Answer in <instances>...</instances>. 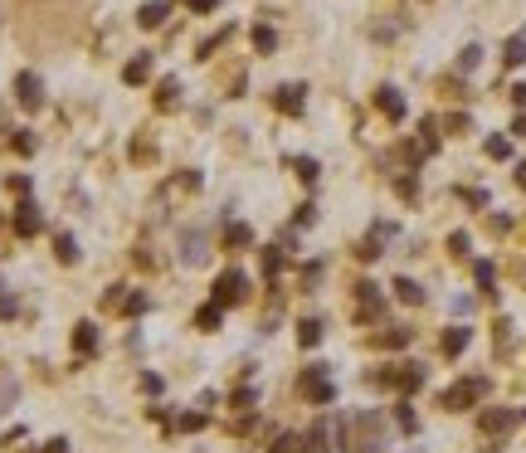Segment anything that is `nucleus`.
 <instances>
[{"mask_svg": "<svg viewBox=\"0 0 526 453\" xmlns=\"http://www.w3.org/2000/svg\"><path fill=\"white\" fill-rule=\"evenodd\" d=\"M15 98L34 112V107H44V83H39V74H20L15 78Z\"/></svg>", "mask_w": 526, "mask_h": 453, "instance_id": "1", "label": "nucleus"}, {"mask_svg": "<svg viewBox=\"0 0 526 453\" xmlns=\"http://www.w3.org/2000/svg\"><path fill=\"white\" fill-rule=\"evenodd\" d=\"M166 15H171L166 0H151V5H141V10H137V25H141V30H161V25H166Z\"/></svg>", "mask_w": 526, "mask_h": 453, "instance_id": "2", "label": "nucleus"}, {"mask_svg": "<svg viewBox=\"0 0 526 453\" xmlns=\"http://www.w3.org/2000/svg\"><path fill=\"white\" fill-rule=\"evenodd\" d=\"M273 107H278V112H288V118H297V112H302V88H297V83L278 88V93H273Z\"/></svg>", "mask_w": 526, "mask_h": 453, "instance_id": "3", "label": "nucleus"}, {"mask_svg": "<svg viewBox=\"0 0 526 453\" xmlns=\"http://www.w3.org/2000/svg\"><path fill=\"white\" fill-rule=\"evenodd\" d=\"M215 298H220V302H239V298H244V278H239V273H225V278L215 283Z\"/></svg>", "mask_w": 526, "mask_h": 453, "instance_id": "4", "label": "nucleus"}, {"mask_svg": "<svg viewBox=\"0 0 526 453\" xmlns=\"http://www.w3.org/2000/svg\"><path fill=\"white\" fill-rule=\"evenodd\" d=\"M176 102H181V83H176V78H161V83H156V107L171 112Z\"/></svg>", "mask_w": 526, "mask_h": 453, "instance_id": "5", "label": "nucleus"}, {"mask_svg": "<svg viewBox=\"0 0 526 453\" xmlns=\"http://www.w3.org/2000/svg\"><path fill=\"white\" fill-rule=\"evenodd\" d=\"M146 74H151V54H137V59L122 69V83H132V88H137V83H146Z\"/></svg>", "mask_w": 526, "mask_h": 453, "instance_id": "6", "label": "nucleus"}, {"mask_svg": "<svg viewBox=\"0 0 526 453\" xmlns=\"http://www.w3.org/2000/svg\"><path fill=\"white\" fill-rule=\"evenodd\" d=\"M229 39H234V25H225V30H215V34H209V39L200 44V59H215V54H220V49H225Z\"/></svg>", "mask_w": 526, "mask_h": 453, "instance_id": "7", "label": "nucleus"}, {"mask_svg": "<svg viewBox=\"0 0 526 453\" xmlns=\"http://www.w3.org/2000/svg\"><path fill=\"white\" fill-rule=\"evenodd\" d=\"M39 224H44V219H39V210H34V205H20L15 230H20V234H39Z\"/></svg>", "mask_w": 526, "mask_h": 453, "instance_id": "8", "label": "nucleus"}, {"mask_svg": "<svg viewBox=\"0 0 526 453\" xmlns=\"http://www.w3.org/2000/svg\"><path fill=\"white\" fill-rule=\"evenodd\" d=\"M253 49H258V54H273V49H278V34H273L268 25H258V30H253Z\"/></svg>", "mask_w": 526, "mask_h": 453, "instance_id": "9", "label": "nucleus"}, {"mask_svg": "<svg viewBox=\"0 0 526 453\" xmlns=\"http://www.w3.org/2000/svg\"><path fill=\"white\" fill-rule=\"evenodd\" d=\"M380 107H385V118H404V102L395 88H380Z\"/></svg>", "mask_w": 526, "mask_h": 453, "instance_id": "10", "label": "nucleus"}, {"mask_svg": "<svg viewBox=\"0 0 526 453\" xmlns=\"http://www.w3.org/2000/svg\"><path fill=\"white\" fill-rule=\"evenodd\" d=\"M502 59H507V64H521V59H526V39H521V34H516V39H507Z\"/></svg>", "mask_w": 526, "mask_h": 453, "instance_id": "11", "label": "nucleus"}, {"mask_svg": "<svg viewBox=\"0 0 526 453\" xmlns=\"http://www.w3.org/2000/svg\"><path fill=\"white\" fill-rule=\"evenodd\" d=\"M151 156H156L151 137H137V142H132V161H151Z\"/></svg>", "mask_w": 526, "mask_h": 453, "instance_id": "12", "label": "nucleus"}, {"mask_svg": "<svg viewBox=\"0 0 526 453\" xmlns=\"http://www.w3.org/2000/svg\"><path fill=\"white\" fill-rule=\"evenodd\" d=\"M478 59H483V49H478V44H468V49L458 54V69H478Z\"/></svg>", "mask_w": 526, "mask_h": 453, "instance_id": "13", "label": "nucleus"}, {"mask_svg": "<svg viewBox=\"0 0 526 453\" xmlns=\"http://www.w3.org/2000/svg\"><path fill=\"white\" fill-rule=\"evenodd\" d=\"M225 239H229L234 249H244V244H249V230H244V224H229V230H225Z\"/></svg>", "mask_w": 526, "mask_h": 453, "instance_id": "14", "label": "nucleus"}, {"mask_svg": "<svg viewBox=\"0 0 526 453\" xmlns=\"http://www.w3.org/2000/svg\"><path fill=\"white\" fill-rule=\"evenodd\" d=\"M54 249H59V258H64V263H73V258H78V249H73V239H69V234H59V244H54Z\"/></svg>", "mask_w": 526, "mask_h": 453, "instance_id": "15", "label": "nucleus"}, {"mask_svg": "<svg viewBox=\"0 0 526 453\" xmlns=\"http://www.w3.org/2000/svg\"><path fill=\"white\" fill-rule=\"evenodd\" d=\"M297 336H302V346H312V342L322 336V327H317V322H302V331H297Z\"/></svg>", "mask_w": 526, "mask_h": 453, "instance_id": "16", "label": "nucleus"}, {"mask_svg": "<svg viewBox=\"0 0 526 453\" xmlns=\"http://www.w3.org/2000/svg\"><path fill=\"white\" fill-rule=\"evenodd\" d=\"M195 322H200V327H205V331H215V322H220V307H205V312H200V317H195Z\"/></svg>", "mask_w": 526, "mask_h": 453, "instance_id": "17", "label": "nucleus"}, {"mask_svg": "<svg viewBox=\"0 0 526 453\" xmlns=\"http://www.w3.org/2000/svg\"><path fill=\"white\" fill-rule=\"evenodd\" d=\"M73 342H78V351H93V342H98V336H93V327H78V336H73Z\"/></svg>", "mask_w": 526, "mask_h": 453, "instance_id": "18", "label": "nucleus"}, {"mask_svg": "<svg viewBox=\"0 0 526 453\" xmlns=\"http://www.w3.org/2000/svg\"><path fill=\"white\" fill-rule=\"evenodd\" d=\"M185 5H190L195 15H209V10H215V5H220V0H185Z\"/></svg>", "mask_w": 526, "mask_h": 453, "instance_id": "19", "label": "nucleus"}, {"mask_svg": "<svg viewBox=\"0 0 526 453\" xmlns=\"http://www.w3.org/2000/svg\"><path fill=\"white\" fill-rule=\"evenodd\" d=\"M15 312V302H10V293H5V283H0V317H10Z\"/></svg>", "mask_w": 526, "mask_h": 453, "instance_id": "20", "label": "nucleus"}, {"mask_svg": "<svg viewBox=\"0 0 526 453\" xmlns=\"http://www.w3.org/2000/svg\"><path fill=\"white\" fill-rule=\"evenodd\" d=\"M273 453H297V439H283V443H278Z\"/></svg>", "mask_w": 526, "mask_h": 453, "instance_id": "21", "label": "nucleus"}, {"mask_svg": "<svg viewBox=\"0 0 526 453\" xmlns=\"http://www.w3.org/2000/svg\"><path fill=\"white\" fill-rule=\"evenodd\" d=\"M512 98H516V102L526 107V83H521V88H512Z\"/></svg>", "mask_w": 526, "mask_h": 453, "instance_id": "22", "label": "nucleus"}]
</instances>
